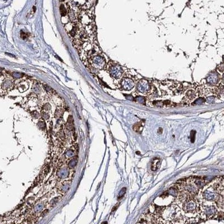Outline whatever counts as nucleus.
<instances>
[{
	"instance_id": "nucleus-1",
	"label": "nucleus",
	"mask_w": 224,
	"mask_h": 224,
	"mask_svg": "<svg viewBox=\"0 0 224 224\" xmlns=\"http://www.w3.org/2000/svg\"><path fill=\"white\" fill-rule=\"evenodd\" d=\"M78 20L80 24L84 27L94 24L93 15L87 10H81Z\"/></svg>"
},
{
	"instance_id": "nucleus-2",
	"label": "nucleus",
	"mask_w": 224,
	"mask_h": 224,
	"mask_svg": "<svg viewBox=\"0 0 224 224\" xmlns=\"http://www.w3.org/2000/svg\"><path fill=\"white\" fill-rule=\"evenodd\" d=\"M90 67L95 70H101L105 66V61L104 57L99 54L92 57L89 60Z\"/></svg>"
},
{
	"instance_id": "nucleus-3",
	"label": "nucleus",
	"mask_w": 224,
	"mask_h": 224,
	"mask_svg": "<svg viewBox=\"0 0 224 224\" xmlns=\"http://www.w3.org/2000/svg\"><path fill=\"white\" fill-rule=\"evenodd\" d=\"M183 210L186 213H195L199 211V203L194 198L188 199L183 203Z\"/></svg>"
},
{
	"instance_id": "nucleus-4",
	"label": "nucleus",
	"mask_w": 224,
	"mask_h": 224,
	"mask_svg": "<svg viewBox=\"0 0 224 224\" xmlns=\"http://www.w3.org/2000/svg\"><path fill=\"white\" fill-rule=\"evenodd\" d=\"M108 72L112 78L114 79H119L123 75V70L121 66L115 64L109 66Z\"/></svg>"
},
{
	"instance_id": "nucleus-5",
	"label": "nucleus",
	"mask_w": 224,
	"mask_h": 224,
	"mask_svg": "<svg viewBox=\"0 0 224 224\" xmlns=\"http://www.w3.org/2000/svg\"><path fill=\"white\" fill-rule=\"evenodd\" d=\"M14 85L13 80L10 77H4V79L1 77V88L2 90L7 91L13 89Z\"/></svg>"
},
{
	"instance_id": "nucleus-6",
	"label": "nucleus",
	"mask_w": 224,
	"mask_h": 224,
	"mask_svg": "<svg viewBox=\"0 0 224 224\" xmlns=\"http://www.w3.org/2000/svg\"><path fill=\"white\" fill-rule=\"evenodd\" d=\"M136 89L139 93L146 94L148 93L150 90L149 82L145 79L141 80L137 84Z\"/></svg>"
},
{
	"instance_id": "nucleus-7",
	"label": "nucleus",
	"mask_w": 224,
	"mask_h": 224,
	"mask_svg": "<svg viewBox=\"0 0 224 224\" xmlns=\"http://www.w3.org/2000/svg\"><path fill=\"white\" fill-rule=\"evenodd\" d=\"M121 85L123 89L125 90H131L132 89L135 84L134 81L129 78H124L121 80Z\"/></svg>"
},
{
	"instance_id": "nucleus-8",
	"label": "nucleus",
	"mask_w": 224,
	"mask_h": 224,
	"mask_svg": "<svg viewBox=\"0 0 224 224\" xmlns=\"http://www.w3.org/2000/svg\"><path fill=\"white\" fill-rule=\"evenodd\" d=\"M206 80L209 84L215 85L219 82L220 80V76L219 74H217L216 72H213L208 75Z\"/></svg>"
},
{
	"instance_id": "nucleus-9",
	"label": "nucleus",
	"mask_w": 224,
	"mask_h": 224,
	"mask_svg": "<svg viewBox=\"0 0 224 224\" xmlns=\"http://www.w3.org/2000/svg\"><path fill=\"white\" fill-rule=\"evenodd\" d=\"M202 197L208 201H211L215 199V194L208 189L203 191L202 193Z\"/></svg>"
},
{
	"instance_id": "nucleus-10",
	"label": "nucleus",
	"mask_w": 224,
	"mask_h": 224,
	"mask_svg": "<svg viewBox=\"0 0 224 224\" xmlns=\"http://www.w3.org/2000/svg\"><path fill=\"white\" fill-rule=\"evenodd\" d=\"M29 87V84L26 80H23L19 83L17 89L20 93H23L26 91Z\"/></svg>"
},
{
	"instance_id": "nucleus-11",
	"label": "nucleus",
	"mask_w": 224,
	"mask_h": 224,
	"mask_svg": "<svg viewBox=\"0 0 224 224\" xmlns=\"http://www.w3.org/2000/svg\"><path fill=\"white\" fill-rule=\"evenodd\" d=\"M161 164V160L158 158H155L154 159L153 162H152L151 165V170L152 171H156L157 169H158L160 168Z\"/></svg>"
},
{
	"instance_id": "nucleus-12",
	"label": "nucleus",
	"mask_w": 224,
	"mask_h": 224,
	"mask_svg": "<svg viewBox=\"0 0 224 224\" xmlns=\"http://www.w3.org/2000/svg\"><path fill=\"white\" fill-rule=\"evenodd\" d=\"M167 192H168L169 195H171L172 196L174 197H177L179 195V190H178V189L176 186L170 188L168 190Z\"/></svg>"
},
{
	"instance_id": "nucleus-13",
	"label": "nucleus",
	"mask_w": 224,
	"mask_h": 224,
	"mask_svg": "<svg viewBox=\"0 0 224 224\" xmlns=\"http://www.w3.org/2000/svg\"><path fill=\"white\" fill-rule=\"evenodd\" d=\"M196 98V93L193 90H189L186 93L185 98L187 101H190Z\"/></svg>"
},
{
	"instance_id": "nucleus-14",
	"label": "nucleus",
	"mask_w": 224,
	"mask_h": 224,
	"mask_svg": "<svg viewBox=\"0 0 224 224\" xmlns=\"http://www.w3.org/2000/svg\"><path fill=\"white\" fill-rule=\"evenodd\" d=\"M143 128H144V125L142 124L141 122H138L136 124L133 125V130L136 132L137 133H141V132L143 130Z\"/></svg>"
},
{
	"instance_id": "nucleus-15",
	"label": "nucleus",
	"mask_w": 224,
	"mask_h": 224,
	"mask_svg": "<svg viewBox=\"0 0 224 224\" xmlns=\"http://www.w3.org/2000/svg\"><path fill=\"white\" fill-rule=\"evenodd\" d=\"M41 88L40 87V85L38 83H34L33 87V91L34 93H37L40 92Z\"/></svg>"
},
{
	"instance_id": "nucleus-16",
	"label": "nucleus",
	"mask_w": 224,
	"mask_h": 224,
	"mask_svg": "<svg viewBox=\"0 0 224 224\" xmlns=\"http://www.w3.org/2000/svg\"><path fill=\"white\" fill-rule=\"evenodd\" d=\"M206 100L204 98H199V99L196 100L193 103V105H201L202 104H203L205 102Z\"/></svg>"
},
{
	"instance_id": "nucleus-17",
	"label": "nucleus",
	"mask_w": 224,
	"mask_h": 224,
	"mask_svg": "<svg viewBox=\"0 0 224 224\" xmlns=\"http://www.w3.org/2000/svg\"><path fill=\"white\" fill-rule=\"evenodd\" d=\"M60 13H61L62 16H65L68 13L67 9H66L64 6L62 4L61 5V6H60Z\"/></svg>"
},
{
	"instance_id": "nucleus-18",
	"label": "nucleus",
	"mask_w": 224,
	"mask_h": 224,
	"mask_svg": "<svg viewBox=\"0 0 224 224\" xmlns=\"http://www.w3.org/2000/svg\"><path fill=\"white\" fill-rule=\"evenodd\" d=\"M135 101L137 102V103H139L140 104H144L145 103V98L144 97H142V96H138L136 98H135Z\"/></svg>"
},
{
	"instance_id": "nucleus-19",
	"label": "nucleus",
	"mask_w": 224,
	"mask_h": 224,
	"mask_svg": "<svg viewBox=\"0 0 224 224\" xmlns=\"http://www.w3.org/2000/svg\"><path fill=\"white\" fill-rule=\"evenodd\" d=\"M43 89H44V90L47 92V93H51L53 90V89L51 88V87H49L48 85L45 84V85H43Z\"/></svg>"
},
{
	"instance_id": "nucleus-20",
	"label": "nucleus",
	"mask_w": 224,
	"mask_h": 224,
	"mask_svg": "<svg viewBox=\"0 0 224 224\" xmlns=\"http://www.w3.org/2000/svg\"><path fill=\"white\" fill-rule=\"evenodd\" d=\"M195 133H196V132L194 131H192L191 132H190V141L192 143H193L194 142V138H195Z\"/></svg>"
},
{
	"instance_id": "nucleus-21",
	"label": "nucleus",
	"mask_w": 224,
	"mask_h": 224,
	"mask_svg": "<svg viewBox=\"0 0 224 224\" xmlns=\"http://www.w3.org/2000/svg\"><path fill=\"white\" fill-rule=\"evenodd\" d=\"M125 191H126V188H123L121 190V191L120 192V193L119 194V198H121V197H122L124 196V194H125Z\"/></svg>"
},
{
	"instance_id": "nucleus-22",
	"label": "nucleus",
	"mask_w": 224,
	"mask_h": 224,
	"mask_svg": "<svg viewBox=\"0 0 224 224\" xmlns=\"http://www.w3.org/2000/svg\"><path fill=\"white\" fill-rule=\"evenodd\" d=\"M215 101V97H209L207 98L206 101L209 103H213Z\"/></svg>"
},
{
	"instance_id": "nucleus-23",
	"label": "nucleus",
	"mask_w": 224,
	"mask_h": 224,
	"mask_svg": "<svg viewBox=\"0 0 224 224\" xmlns=\"http://www.w3.org/2000/svg\"><path fill=\"white\" fill-rule=\"evenodd\" d=\"M21 76H22V75H20V74L19 73H16V72H15V73H13V77H16V78H17V76L19 77V78H20L21 77Z\"/></svg>"
},
{
	"instance_id": "nucleus-24",
	"label": "nucleus",
	"mask_w": 224,
	"mask_h": 224,
	"mask_svg": "<svg viewBox=\"0 0 224 224\" xmlns=\"http://www.w3.org/2000/svg\"><path fill=\"white\" fill-rule=\"evenodd\" d=\"M21 37L23 38L24 39H25L27 37V35H26V34H25V33H24V32L22 33L21 32Z\"/></svg>"
},
{
	"instance_id": "nucleus-25",
	"label": "nucleus",
	"mask_w": 224,
	"mask_h": 224,
	"mask_svg": "<svg viewBox=\"0 0 224 224\" xmlns=\"http://www.w3.org/2000/svg\"><path fill=\"white\" fill-rule=\"evenodd\" d=\"M128 99L131 100H133V98L132 97V96L131 95H129L128 97H126Z\"/></svg>"
},
{
	"instance_id": "nucleus-26",
	"label": "nucleus",
	"mask_w": 224,
	"mask_h": 224,
	"mask_svg": "<svg viewBox=\"0 0 224 224\" xmlns=\"http://www.w3.org/2000/svg\"><path fill=\"white\" fill-rule=\"evenodd\" d=\"M162 128H160L159 129V130H158V133H159V134H162Z\"/></svg>"
},
{
	"instance_id": "nucleus-27",
	"label": "nucleus",
	"mask_w": 224,
	"mask_h": 224,
	"mask_svg": "<svg viewBox=\"0 0 224 224\" xmlns=\"http://www.w3.org/2000/svg\"><path fill=\"white\" fill-rule=\"evenodd\" d=\"M222 80H223V82L224 83V74L223 76V78H222Z\"/></svg>"
}]
</instances>
